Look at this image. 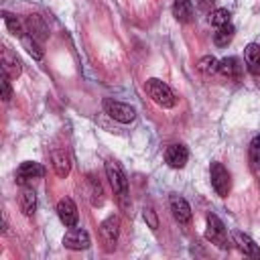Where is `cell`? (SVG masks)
Returning <instances> with one entry per match:
<instances>
[{"label":"cell","mask_w":260,"mask_h":260,"mask_svg":"<svg viewBox=\"0 0 260 260\" xmlns=\"http://www.w3.org/2000/svg\"><path fill=\"white\" fill-rule=\"evenodd\" d=\"M169 205H171V213H173V217H175L179 223H187V221H191V207H189V203L185 201V197H181V195H177V193H171V197H169Z\"/></svg>","instance_id":"obj_10"},{"label":"cell","mask_w":260,"mask_h":260,"mask_svg":"<svg viewBox=\"0 0 260 260\" xmlns=\"http://www.w3.org/2000/svg\"><path fill=\"white\" fill-rule=\"evenodd\" d=\"M91 244L89 234L81 228H71L65 236H63V246L69 250H87Z\"/></svg>","instance_id":"obj_8"},{"label":"cell","mask_w":260,"mask_h":260,"mask_svg":"<svg viewBox=\"0 0 260 260\" xmlns=\"http://www.w3.org/2000/svg\"><path fill=\"white\" fill-rule=\"evenodd\" d=\"M20 41H22L24 49L28 51V55L32 59H43V49H41V45H39L37 39H32L30 35H24V37H20Z\"/></svg>","instance_id":"obj_22"},{"label":"cell","mask_w":260,"mask_h":260,"mask_svg":"<svg viewBox=\"0 0 260 260\" xmlns=\"http://www.w3.org/2000/svg\"><path fill=\"white\" fill-rule=\"evenodd\" d=\"M104 110L106 114L116 120V122H122V124H128L136 118V110L130 106V104H124V102H116L112 98H106L104 100Z\"/></svg>","instance_id":"obj_2"},{"label":"cell","mask_w":260,"mask_h":260,"mask_svg":"<svg viewBox=\"0 0 260 260\" xmlns=\"http://www.w3.org/2000/svg\"><path fill=\"white\" fill-rule=\"evenodd\" d=\"M232 240H234V244L238 246V250L244 252L246 256H250V258H260V248L256 246V242H254L248 234L236 230V232L232 234Z\"/></svg>","instance_id":"obj_13"},{"label":"cell","mask_w":260,"mask_h":260,"mask_svg":"<svg viewBox=\"0 0 260 260\" xmlns=\"http://www.w3.org/2000/svg\"><path fill=\"white\" fill-rule=\"evenodd\" d=\"M89 199H91V205H93V207L104 205V191H102V185H100V181H95V179H91V177H89Z\"/></svg>","instance_id":"obj_23"},{"label":"cell","mask_w":260,"mask_h":260,"mask_svg":"<svg viewBox=\"0 0 260 260\" xmlns=\"http://www.w3.org/2000/svg\"><path fill=\"white\" fill-rule=\"evenodd\" d=\"M187 158H189V150L183 144H171L165 150V160L173 169H183L187 165Z\"/></svg>","instance_id":"obj_11"},{"label":"cell","mask_w":260,"mask_h":260,"mask_svg":"<svg viewBox=\"0 0 260 260\" xmlns=\"http://www.w3.org/2000/svg\"><path fill=\"white\" fill-rule=\"evenodd\" d=\"M142 215H144V221L148 223V228H150L152 232H156V230H158V217H156L154 209H152V207H144V209H142Z\"/></svg>","instance_id":"obj_27"},{"label":"cell","mask_w":260,"mask_h":260,"mask_svg":"<svg viewBox=\"0 0 260 260\" xmlns=\"http://www.w3.org/2000/svg\"><path fill=\"white\" fill-rule=\"evenodd\" d=\"M118 234H120V219L118 215H110L100 223V236L104 240V244L108 248H114L118 242Z\"/></svg>","instance_id":"obj_7"},{"label":"cell","mask_w":260,"mask_h":260,"mask_svg":"<svg viewBox=\"0 0 260 260\" xmlns=\"http://www.w3.org/2000/svg\"><path fill=\"white\" fill-rule=\"evenodd\" d=\"M20 209H22V213L24 215H32L35 211H37V195H35V191L32 189H24L22 191V195H20Z\"/></svg>","instance_id":"obj_19"},{"label":"cell","mask_w":260,"mask_h":260,"mask_svg":"<svg viewBox=\"0 0 260 260\" xmlns=\"http://www.w3.org/2000/svg\"><path fill=\"white\" fill-rule=\"evenodd\" d=\"M173 16L181 24L189 22L191 16H193V4H191V0H175L173 2Z\"/></svg>","instance_id":"obj_17"},{"label":"cell","mask_w":260,"mask_h":260,"mask_svg":"<svg viewBox=\"0 0 260 260\" xmlns=\"http://www.w3.org/2000/svg\"><path fill=\"white\" fill-rule=\"evenodd\" d=\"M250 160L256 169H260V134L254 136L250 142Z\"/></svg>","instance_id":"obj_26"},{"label":"cell","mask_w":260,"mask_h":260,"mask_svg":"<svg viewBox=\"0 0 260 260\" xmlns=\"http://www.w3.org/2000/svg\"><path fill=\"white\" fill-rule=\"evenodd\" d=\"M24 26H26V32H28L32 39H37L39 43L49 37V28H47L45 20H43L39 14H28V16L24 18Z\"/></svg>","instance_id":"obj_12"},{"label":"cell","mask_w":260,"mask_h":260,"mask_svg":"<svg viewBox=\"0 0 260 260\" xmlns=\"http://www.w3.org/2000/svg\"><path fill=\"white\" fill-rule=\"evenodd\" d=\"M2 71L8 77H18L22 73V63H20V59L10 49H4L2 51Z\"/></svg>","instance_id":"obj_14"},{"label":"cell","mask_w":260,"mask_h":260,"mask_svg":"<svg viewBox=\"0 0 260 260\" xmlns=\"http://www.w3.org/2000/svg\"><path fill=\"white\" fill-rule=\"evenodd\" d=\"M2 16H4V22H6V26H8V30H10L12 35L24 37V32H26L24 20H20L18 16H14V14H10V12H2Z\"/></svg>","instance_id":"obj_20"},{"label":"cell","mask_w":260,"mask_h":260,"mask_svg":"<svg viewBox=\"0 0 260 260\" xmlns=\"http://www.w3.org/2000/svg\"><path fill=\"white\" fill-rule=\"evenodd\" d=\"M43 175H45V169H43L39 162H35V160H24V162L16 169V183L22 185V187H26V185L32 183L35 179H41Z\"/></svg>","instance_id":"obj_6"},{"label":"cell","mask_w":260,"mask_h":260,"mask_svg":"<svg viewBox=\"0 0 260 260\" xmlns=\"http://www.w3.org/2000/svg\"><path fill=\"white\" fill-rule=\"evenodd\" d=\"M205 238L219 246V248H228V234H225V225L223 221L215 215V213H209L207 215V230H205Z\"/></svg>","instance_id":"obj_5"},{"label":"cell","mask_w":260,"mask_h":260,"mask_svg":"<svg viewBox=\"0 0 260 260\" xmlns=\"http://www.w3.org/2000/svg\"><path fill=\"white\" fill-rule=\"evenodd\" d=\"M57 215L65 223V228H75L77 225V219H79V213H77V205L73 203V199L63 197L57 203Z\"/></svg>","instance_id":"obj_9"},{"label":"cell","mask_w":260,"mask_h":260,"mask_svg":"<svg viewBox=\"0 0 260 260\" xmlns=\"http://www.w3.org/2000/svg\"><path fill=\"white\" fill-rule=\"evenodd\" d=\"M8 79H10V77L4 73V75H2V81H0V83H2V100H4V102H8V100L12 98V89H10V81H8Z\"/></svg>","instance_id":"obj_28"},{"label":"cell","mask_w":260,"mask_h":260,"mask_svg":"<svg viewBox=\"0 0 260 260\" xmlns=\"http://www.w3.org/2000/svg\"><path fill=\"white\" fill-rule=\"evenodd\" d=\"M213 2H215V0H199L197 4H199V8H201V10H205V12H211V6H213Z\"/></svg>","instance_id":"obj_29"},{"label":"cell","mask_w":260,"mask_h":260,"mask_svg":"<svg viewBox=\"0 0 260 260\" xmlns=\"http://www.w3.org/2000/svg\"><path fill=\"white\" fill-rule=\"evenodd\" d=\"M199 71L201 73H205V75H211V73H217V69H219V61L215 59V57H211V55H205V57H201L199 59Z\"/></svg>","instance_id":"obj_24"},{"label":"cell","mask_w":260,"mask_h":260,"mask_svg":"<svg viewBox=\"0 0 260 260\" xmlns=\"http://www.w3.org/2000/svg\"><path fill=\"white\" fill-rule=\"evenodd\" d=\"M144 87H146V93L150 95V100L154 104H158L160 108H173L177 104V98H175L173 89L165 81H160L156 77H150V79H146Z\"/></svg>","instance_id":"obj_1"},{"label":"cell","mask_w":260,"mask_h":260,"mask_svg":"<svg viewBox=\"0 0 260 260\" xmlns=\"http://www.w3.org/2000/svg\"><path fill=\"white\" fill-rule=\"evenodd\" d=\"M51 160H53V169L57 173V177H67L71 171V162L69 156L65 154V150H53L51 152Z\"/></svg>","instance_id":"obj_18"},{"label":"cell","mask_w":260,"mask_h":260,"mask_svg":"<svg viewBox=\"0 0 260 260\" xmlns=\"http://www.w3.org/2000/svg\"><path fill=\"white\" fill-rule=\"evenodd\" d=\"M234 39V26L228 22L223 26H217V32H213V43L217 47H228V43Z\"/></svg>","instance_id":"obj_21"},{"label":"cell","mask_w":260,"mask_h":260,"mask_svg":"<svg viewBox=\"0 0 260 260\" xmlns=\"http://www.w3.org/2000/svg\"><path fill=\"white\" fill-rule=\"evenodd\" d=\"M223 77H234L238 79L242 75V61L238 57H225L219 61V69H217Z\"/></svg>","instance_id":"obj_16"},{"label":"cell","mask_w":260,"mask_h":260,"mask_svg":"<svg viewBox=\"0 0 260 260\" xmlns=\"http://www.w3.org/2000/svg\"><path fill=\"white\" fill-rule=\"evenodd\" d=\"M207 20H209L213 26H223V24L230 22V12H228L225 8H215V10L209 12Z\"/></svg>","instance_id":"obj_25"},{"label":"cell","mask_w":260,"mask_h":260,"mask_svg":"<svg viewBox=\"0 0 260 260\" xmlns=\"http://www.w3.org/2000/svg\"><path fill=\"white\" fill-rule=\"evenodd\" d=\"M209 179H211V187L219 197H228L232 181H230V173L221 162H211L209 167Z\"/></svg>","instance_id":"obj_4"},{"label":"cell","mask_w":260,"mask_h":260,"mask_svg":"<svg viewBox=\"0 0 260 260\" xmlns=\"http://www.w3.org/2000/svg\"><path fill=\"white\" fill-rule=\"evenodd\" d=\"M106 177H108L112 189H114L120 197H126V195H128V177H126L124 169H122L116 160H108V162H106Z\"/></svg>","instance_id":"obj_3"},{"label":"cell","mask_w":260,"mask_h":260,"mask_svg":"<svg viewBox=\"0 0 260 260\" xmlns=\"http://www.w3.org/2000/svg\"><path fill=\"white\" fill-rule=\"evenodd\" d=\"M244 59H246V67L252 75H260V45L250 43L244 49Z\"/></svg>","instance_id":"obj_15"}]
</instances>
